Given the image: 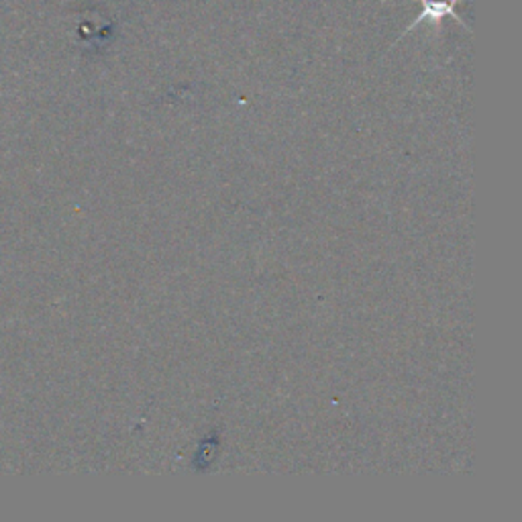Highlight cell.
<instances>
[{"label":"cell","mask_w":522,"mask_h":522,"mask_svg":"<svg viewBox=\"0 0 522 522\" xmlns=\"http://www.w3.org/2000/svg\"><path fill=\"white\" fill-rule=\"evenodd\" d=\"M421 2V14L412 21V25L406 27V31L402 35H406L408 31L416 29L423 21H431V23H441L445 16H451L455 19L461 27H466V21L461 19L459 14V4L469 2V0H418Z\"/></svg>","instance_id":"obj_1"}]
</instances>
